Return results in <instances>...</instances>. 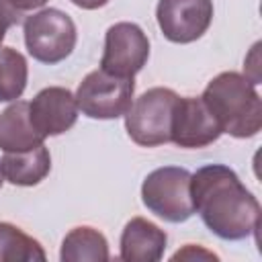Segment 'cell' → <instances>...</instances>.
I'll use <instances>...</instances> for the list:
<instances>
[{
	"label": "cell",
	"mask_w": 262,
	"mask_h": 262,
	"mask_svg": "<svg viewBox=\"0 0 262 262\" xmlns=\"http://www.w3.org/2000/svg\"><path fill=\"white\" fill-rule=\"evenodd\" d=\"M194 213L211 233L227 242L250 237L260 227V203L225 164H209L190 174Z\"/></svg>",
	"instance_id": "obj_1"
},
{
	"label": "cell",
	"mask_w": 262,
	"mask_h": 262,
	"mask_svg": "<svg viewBox=\"0 0 262 262\" xmlns=\"http://www.w3.org/2000/svg\"><path fill=\"white\" fill-rule=\"evenodd\" d=\"M201 98L221 133L248 139L262 129V98L248 76L221 72L205 86Z\"/></svg>",
	"instance_id": "obj_2"
},
{
	"label": "cell",
	"mask_w": 262,
	"mask_h": 262,
	"mask_svg": "<svg viewBox=\"0 0 262 262\" xmlns=\"http://www.w3.org/2000/svg\"><path fill=\"white\" fill-rule=\"evenodd\" d=\"M25 45L33 59L53 66L72 55L78 31L70 14L59 8H43L25 18Z\"/></svg>",
	"instance_id": "obj_3"
},
{
	"label": "cell",
	"mask_w": 262,
	"mask_h": 262,
	"mask_svg": "<svg viewBox=\"0 0 262 262\" xmlns=\"http://www.w3.org/2000/svg\"><path fill=\"white\" fill-rule=\"evenodd\" d=\"M141 201L156 217L168 223H184L194 215L190 172L180 166L151 170L141 182Z\"/></svg>",
	"instance_id": "obj_4"
},
{
	"label": "cell",
	"mask_w": 262,
	"mask_h": 262,
	"mask_svg": "<svg viewBox=\"0 0 262 262\" xmlns=\"http://www.w3.org/2000/svg\"><path fill=\"white\" fill-rule=\"evenodd\" d=\"M176 98L178 94L164 86H154L139 94L125 113V129L129 137L141 147L168 143Z\"/></svg>",
	"instance_id": "obj_5"
},
{
	"label": "cell",
	"mask_w": 262,
	"mask_h": 262,
	"mask_svg": "<svg viewBox=\"0 0 262 262\" xmlns=\"http://www.w3.org/2000/svg\"><path fill=\"white\" fill-rule=\"evenodd\" d=\"M133 78L113 76L104 70H92L84 76L76 90V104L88 119H119L133 102Z\"/></svg>",
	"instance_id": "obj_6"
},
{
	"label": "cell",
	"mask_w": 262,
	"mask_h": 262,
	"mask_svg": "<svg viewBox=\"0 0 262 262\" xmlns=\"http://www.w3.org/2000/svg\"><path fill=\"white\" fill-rule=\"evenodd\" d=\"M147 57H149V39L139 25L121 20L106 29L100 70L113 76L133 78L137 72L143 70Z\"/></svg>",
	"instance_id": "obj_7"
},
{
	"label": "cell",
	"mask_w": 262,
	"mask_h": 262,
	"mask_svg": "<svg viewBox=\"0 0 262 262\" xmlns=\"http://www.w3.org/2000/svg\"><path fill=\"white\" fill-rule=\"evenodd\" d=\"M156 20L162 35L172 43L201 39L213 20V0H160Z\"/></svg>",
	"instance_id": "obj_8"
},
{
	"label": "cell",
	"mask_w": 262,
	"mask_h": 262,
	"mask_svg": "<svg viewBox=\"0 0 262 262\" xmlns=\"http://www.w3.org/2000/svg\"><path fill=\"white\" fill-rule=\"evenodd\" d=\"M221 129L201 96H178L172 111L170 141L178 147L199 149L215 143Z\"/></svg>",
	"instance_id": "obj_9"
},
{
	"label": "cell",
	"mask_w": 262,
	"mask_h": 262,
	"mask_svg": "<svg viewBox=\"0 0 262 262\" xmlns=\"http://www.w3.org/2000/svg\"><path fill=\"white\" fill-rule=\"evenodd\" d=\"M29 117L33 127L43 137L61 135L78 121L76 96L63 86H47L29 102Z\"/></svg>",
	"instance_id": "obj_10"
},
{
	"label": "cell",
	"mask_w": 262,
	"mask_h": 262,
	"mask_svg": "<svg viewBox=\"0 0 262 262\" xmlns=\"http://www.w3.org/2000/svg\"><path fill=\"white\" fill-rule=\"evenodd\" d=\"M166 244L168 235L164 229L143 217H133L121 231L119 258L125 262H158L164 258Z\"/></svg>",
	"instance_id": "obj_11"
},
{
	"label": "cell",
	"mask_w": 262,
	"mask_h": 262,
	"mask_svg": "<svg viewBox=\"0 0 262 262\" xmlns=\"http://www.w3.org/2000/svg\"><path fill=\"white\" fill-rule=\"evenodd\" d=\"M51 170V154L45 143L25 151H4L0 158V172L6 182L14 186H35Z\"/></svg>",
	"instance_id": "obj_12"
},
{
	"label": "cell",
	"mask_w": 262,
	"mask_h": 262,
	"mask_svg": "<svg viewBox=\"0 0 262 262\" xmlns=\"http://www.w3.org/2000/svg\"><path fill=\"white\" fill-rule=\"evenodd\" d=\"M45 137L33 127L29 117V102L12 100L0 113V149L2 151H25L41 145Z\"/></svg>",
	"instance_id": "obj_13"
},
{
	"label": "cell",
	"mask_w": 262,
	"mask_h": 262,
	"mask_svg": "<svg viewBox=\"0 0 262 262\" xmlns=\"http://www.w3.org/2000/svg\"><path fill=\"white\" fill-rule=\"evenodd\" d=\"M108 242L106 237L90 227V225H80L74 227L70 233H66L63 242H61V250H59V260L61 262H84V260H92V262H100V260H108Z\"/></svg>",
	"instance_id": "obj_14"
},
{
	"label": "cell",
	"mask_w": 262,
	"mask_h": 262,
	"mask_svg": "<svg viewBox=\"0 0 262 262\" xmlns=\"http://www.w3.org/2000/svg\"><path fill=\"white\" fill-rule=\"evenodd\" d=\"M45 258L47 254L37 239L12 223L0 221V262H35Z\"/></svg>",
	"instance_id": "obj_15"
},
{
	"label": "cell",
	"mask_w": 262,
	"mask_h": 262,
	"mask_svg": "<svg viewBox=\"0 0 262 262\" xmlns=\"http://www.w3.org/2000/svg\"><path fill=\"white\" fill-rule=\"evenodd\" d=\"M29 66L14 47H0V102L18 100L27 88Z\"/></svg>",
	"instance_id": "obj_16"
},
{
	"label": "cell",
	"mask_w": 262,
	"mask_h": 262,
	"mask_svg": "<svg viewBox=\"0 0 262 262\" xmlns=\"http://www.w3.org/2000/svg\"><path fill=\"white\" fill-rule=\"evenodd\" d=\"M20 20V10H16L8 0H0V47L6 37V31Z\"/></svg>",
	"instance_id": "obj_17"
},
{
	"label": "cell",
	"mask_w": 262,
	"mask_h": 262,
	"mask_svg": "<svg viewBox=\"0 0 262 262\" xmlns=\"http://www.w3.org/2000/svg\"><path fill=\"white\" fill-rule=\"evenodd\" d=\"M199 260V258H203V260H217V256L213 254V252H207V250H203V248H199V246H194V244H186L182 250H178L174 256H172V260Z\"/></svg>",
	"instance_id": "obj_18"
},
{
	"label": "cell",
	"mask_w": 262,
	"mask_h": 262,
	"mask_svg": "<svg viewBox=\"0 0 262 262\" xmlns=\"http://www.w3.org/2000/svg\"><path fill=\"white\" fill-rule=\"evenodd\" d=\"M16 10H20V12H25V10H35V8H41V6H45V2L47 0H8Z\"/></svg>",
	"instance_id": "obj_19"
},
{
	"label": "cell",
	"mask_w": 262,
	"mask_h": 262,
	"mask_svg": "<svg viewBox=\"0 0 262 262\" xmlns=\"http://www.w3.org/2000/svg\"><path fill=\"white\" fill-rule=\"evenodd\" d=\"M70 2L78 8H82V10H96V8L106 6L111 0H70Z\"/></svg>",
	"instance_id": "obj_20"
},
{
	"label": "cell",
	"mask_w": 262,
	"mask_h": 262,
	"mask_svg": "<svg viewBox=\"0 0 262 262\" xmlns=\"http://www.w3.org/2000/svg\"><path fill=\"white\" fill-rule=\"evenodd\" d=\"M2 182H4V176H2V172H0V188H2Z\"/></svg>",
	"instance_id": "obj_21"
}]
</instances>
